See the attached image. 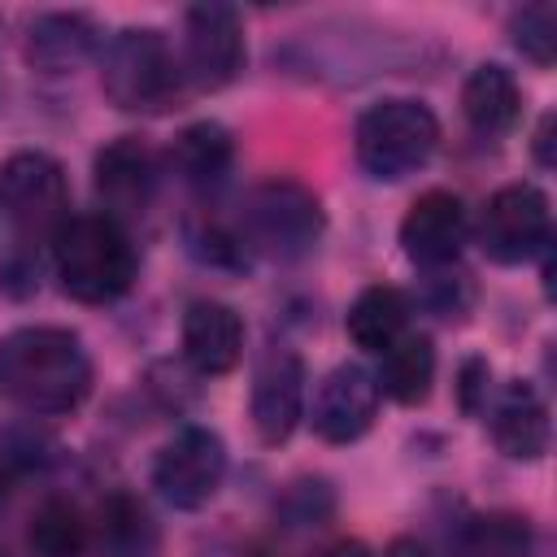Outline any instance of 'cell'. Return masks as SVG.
<instances>
[{
	"label": "cell",
	"mask_w": 557,
	"mask_h": 557,
	"mask_svg": "<svg viewBox=\"0 0 557 557\" xmlns=\"http://www.w3.org/2000/svg\"><path fill=\"white\" fill-rule=\"evenodd\" d=\"M548 131H553V113H544V122H540V135H535V152H540V161H544V165L553 161V152H548Z\"/></svg>",
	"instance_id": "cell-28"
},
{
	"label": "cell",
	"mask_w": 557,
	"mask_h": 557,
	"mask_svg": "<svg viewBox=\"0 0 557 557\" xmlns=\"http://www.w3.org/2000/svg\"><path fill=\"white\" fill-rule=\"evenodd\" d=\"M26 544L35 557H83L87 548V522L70 500H44L30 518Z\"/></svg>",
	"instance_id": "cell-22"
},
{
	"label": "cell",
	"mask_w": 557,
	"mask_h": 557,
	"mask_svg": "<svg viewBox=\"0 0 557 557\" xmlns=\"http://www.w3.org/2000/svg\"><path fill=\"white\" fill-rule=\"evenodd\" d=\"M509 30H513V44L522 48V57H531L535 65H553V57H557V9L553 4H527Z\"/></svg>",
	"instance_id": "cell-24"
},
{
	"label": "cell",
	"mask_w": 557,
	"mask_h": 557,
	"mask_svg": "<svg viewBox=\"0 0 557 557\" xmlns=\"http://www.w3.org/2000/svg\"><path fill=\"white\" fill-rule=\"evenodd\" d=\"M231 157H235V144L226 135L222 122H191L178 131L174 148H170V161L174 170L183 174V183L191 187H213L226 178L231 170Z\"/></svg>",
	"instance_id": "cell-19"
},
{
	"label": "cell",
	"mask_w": 557,
	"mask_h": 557,
	"mask_svg": "<svg viewBox=\"0 0 557 557\" xmlns=\"http://www.w3.org/2000/svg\"><path fill=\"white\" fill-rule=\"evenodd\" d=\"M492 440L518 461H535V457L548 453V440H553L548 409L527 383H509L496 396V405H492Z\"/></svg>",
	"instance_id": "cell-15"
},
{
	"label": "cell",
	"mask_w": 557,
	"mask_h": 557,
	"mask_svg": "<svg viewBox=\"0 0 557 557\" xmlns=\"http://www.w3.org/2000/svg\"><path fill=\"white\" fill-rule=\"evenodd\" d=\"M52 261H57L61 287L83 305L117 300L135 283L131 235L104 213L65 218L52 231Z\"/></svg>",
	"instance_id": "cell-2"
},
{
	"label": "cell",
	"mask_w": 557,
	"mask_h": 557,
	"mask_svg": "<svg viewBox=\"0 0 557 557\" xmlns=\"http://www.w3.org/2000/svg\"><path fill=\"white\" fill-rule=\"evenodd\" d=\"M518 104H522L518 83L496 61L470 70V78L461 83V113L479 135H505L518 122Z\"/></svg>",
	"instance_id": "cell-16"
},
{
	"label": "cell",
	"mask_w": 557,
	"mask_h": 557,
	"mask_svg": "<svg viewBox=\"0 0 557 557\" xmlns=\"http://www.w3.org/2000/svg\"><path fill=\"white\" fill-rule=\"evenodd\" d=\"M183 78L200 91L226 87L244 65V26L231 4H191L183 17Z\"/></svg>",
	"instance_id": "cell-9"
},
{
	"label": "cell",
	"mask_w": 557,
	"mask_h": 557,
	"mask_svg": "<svg viewBox=\"0 0 557 557\" xmlns=\"http://www.w3.org/2000/svg\"><path fill=\"white\" fill-rule=\"evenodd\" d=\"M100 544H104L113 557H139V553L152 544L148 513H144L135 500L113 496V500L100 509Z\"/></svg>",
	"instance_id": "cell-23"
},
{
	"label": "cell",
	"mask_w": 557,
	"mask_h": 557,
	"mask_svg": "<svg viewBox=\"0 0 557 557\" xmlns=\"http://www.w3.org/2000/svg\"><path fill=\"white\" fill-rule=\"evenodd\" d=\"M435 144H440L435 113L409 96H392V100L370 104L352 131V148H357L361 170L370 178H383V183L418 174L431 161Z\"/></svg>",
	"instance_id": "cell-3"
},
{
	"label": "cell",
	"mask_w": 557,
	"mask_h": 557,
	"mask_svg": "<svg viewBox=\"0 0 557 557\" xmlns=\"http://www.w3.org/2000/svg\"><path fill=\"white\" fill-rule=\"evenodd\" d=\"M91 39H96V30H91L87 17H78V13H44V17L30 22L26 52L44 70H70L91 52Z\"/></svg>",
	"instance_id": "cell-20"
},
{
	"label": "cell",
	"mask_w": 557,
	"mask_h": 557,
	"mask_svg": "<svg viewBox=\"0 0 557 557\" xmlns=\"http://www.w3.org/2000/svg\"><path fill=\"white\" fill-rule=\"evenodd\" d=\"M383 557H431V548H426L422 540L400 535V540H392V544H387V553H383Z\"/></svg>",
	"instance_id": "cell-26"
},
{
	"label": "cell",
	"mask_w": 557,
	"mask_h": 557,
	"mask_svg": "<svg viewBox=\"0 0 557 557\" xmlns=\"http://www.w3.org/2000/svg\"><path fill=\"white\" fill-rule=\"evenodd\" d=\"M318 557H370V548L366 544H357V540H344V544H331L326 553H318Z\"/></svg>",
	"instance_id": "cell-27"
},
{
	"label": "cell",
	"mask_w": 557,
	"mask_h": 557,
	"mask_svg": "<svg viewBox=\"0 0 557 557\" xmlns=\"http://www.w3.org/2000/svg\"><path fill=\"white\" fill-rule=\"evenodd\" d=\"M91 392L83 339L65 326H22L0 339V396L26 413L57 418Z\"/></svg>",
	"instance_id": "cell-1"
},
{
	"label": "cell",
	"mask_w": 557,
	"mask_h": 557,
	"mask_svg": "<svg viewBox=\"0 0 557 557\" xmlns=\"http://www.w3.org/2000/svg\"><path fill=\"white\" fill-rule=\"evenodd\" d=\"M252 431L261 444H283L305 413V366L292 348H274L252 379Z\"/></svg>",
	"instance_id": "cell-13"
},
{
	"label": "cell",
	"mask_w": 557,
	"mask_h": 557,
	"mask_svg": "<svg viewBox=\"0 0 557 557\" xmlns=\"http://www.w3.org/2000/svg\"><path fill=\"white\" fill-rule=\"evenodd\" d=\"M374 413H379L374 374L366 366H357V361H344L318 383L309 422L326 444H352V440H361L370 431Z\"/></svg>",
	"instance_id": "cell-11"
},
{
	"label": "cell",
	"mask_w": 557,
	"mask_h": 557,
	"mask_svg": "<svg viewBox=\"0 0 557 557\" xmlns=\"http://www.w3.org/2000/svg\"><path fill=\"white\" fill-rule=\"evenodd\" d=\"M461 244H466V205H461V196H453L444 187L422 191L409 205V213L400 218V248L422 270L453 265Z\"/></svg>",
	"instance_id": "cell-12"
},
{
	"label": "cell",
	"mask_w": 557,
	"mask_h": 557,
	"mask_svg": "<svg viewBox=\"0 0 557 557\" xmlns=\"http://www.w3.org/2000/svg\"><path fill=\"white\" fill-rule=\"evenodd\" d=\"M0 209L22 231H57L70 218V183L57 157L13 152L0 165Z\"/></svg>",
	"instance_id": "cell-8"
},
{
	"label": "cell",
	"mask_w": 557,
	"mask_h": 557,
	"mask_svg": "<svg viewBox=\"0 0 557 557\" xmlns=\"http://www.w3.org/2000/svg\"><path fill=\"white\" fill-rule=\"evenodd\" d=\"M461 405L474 413L479 405H487V361H466V370H461Z\"/></svg>",
	"instance_id": "cell-25"
},
{
	"label": "cell",
	"mask_w": 557,
	"mask_h": 557,
	"mask_svg": "<svg viewBox=\"0 0 557 557\" xmlns=\"http://www.w3.org/2000/svg\"><path fill=\"white\" fill-rule=\"evenodd\" d=\"M226 474V444L209 426H183L174 440L152 461V487L174 505V509H200L213 500Z\"/></svg>",
	"instance_id": "cell-7"
},
{
	"label": "cell",
	"mask_w": 557,
	"mask_h": 557,
	"mask_svg": "<svg viewBox=\"0 0 557 557\" xmlns=\"http://www.w3.org/2000/svg\"><path fill=\"white\" fill-rule=\"evenodd\" d=\"M244 352V322L222 300H191L183 313V357L196 374H226Z\"/></svg>",
	"instance_id": "cell-14"
},
{
	"label": "cell",
	"mask_w": 557,
	"mask_h": 557,
	"mask_svg": "<svg viewBox=\"0 0 557 557\" xmlns=\"http://www.w3.org/2000/svg\"><path fill=\"white\" fill-rule=\"evenodd\" d=\"M379 370H374V383H379V396H392L396 405H418L426 400L431 392V379H435V344L426 335H413L405 331L392 348L379 352Z\"/></svg>",
	"instance_id": "cell-17"
},
{
	"label": "cell",
	"mask_w": 557,
	"mask_h": 557,
	"mask_svg": "<svg viewBox=\"0 0 557 557\" xmlns=\"http://www.w3.org/2000/svg\"><path fill=\"white\" fill-rule=\"evenodd\" d=\"M344 326H348V335H352L357 348L383 352V348H392L405 335V326H409V300H405V292H396L387 283H374V287H366L348 305Z\"/></svg>",
	"instance_id": "cell-18"
},
{
	"label": "cell",
	"mask_w": 557,
	"mask_h": 557,
	"mask_svg": "<svg viewBox=\"0 0 557 557\" xmlns=\"http://www.w3.org/2000/svg\"><path fill=\"white\" fill-rule=\"evenodd\" d=\"M453 557H531V527L518 513H483L461 527Z\"/></svg>",
	"instance_id": "cell-21"
},
{
	"label": "cell",
	"mask_w": 557,
	"mask_h": 557,
	"mask_svg": "<svg viewBox=\"0 0 557 557\" xmlns=\"http://www.w3.org/2000/svg\"><path fill=\"white\" fill-rule=\"evenodd\" d=\"M548 226H553L548 196L531 183H509L487 196L474 231H479V248L496 265H522L535 252H544Z\"/></svg>",
	"instance_id": "cell-6"
},
{
	"label": "cell",
	"mask_w": 557,
	"mask_h": 557,
	"mask_svg": "<svg viewBox=\"0 0 557 557\" xmlns=\"http://www.w3.org/2000/svg\"><path fill=\"white\" fill-rule=\"evenodd\" d=\"M244 239L278 261L305 257L322 235V205L309 187L292 178H270L248 196L244 209Z\"/></svg>",
	"instance_id": "cell-5"
},
{
	"label": "cell",
	"mask_w": 557,
	"mask_h": 557,
	"mask_svg": "<svg viewBox=\"0 0 557 557\" xmlns=\"http://www.w3.org/2000/svg\"><path fill=\"white\" fill-rule=\"evenodd\" d=\"M96 196H100V213L113 218L117 226L131 218H144L157 191V161L148 152L144 139L122 135L113 144H104L96 152Z\"/></svg>",
	"instance_id": "cell-10"
},
{
	"label": "cell",
	"mask_w": 557,
	"mask_h": 557,
	"mask_svg": "<svg viewBox=\"0 0 557 557\" xmlns=\"http://www.w3.org/2000/svg\"><path fill=\"white\" fill-rule=\"evenodd\" d=\"M100 83L117 109H139V113H161L187 91L183 65L170 52L165 35L148 30V26H139V30L131 26L109 39Z\"/></svg>",
	"instance_id": "cell-4"
}]
</instances>
